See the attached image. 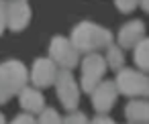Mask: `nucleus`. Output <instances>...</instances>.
Instances as JSON below:
<instances>
[{"label": "nucleus", "instance_id": "1a4fd4ad", "mask_svg": "<svg viewBox=\"0 0 149 124\" xmlns=\"http://www.w3.org/2000/svg\"><path fill=\"white\" fill-rule=\"evenodd\" d=\"M143 39H145V25H143V21H139V19L129 21V23L123 25L120 31H118V45H120L123 49H135Z\"/></svg>", "mask_w": 149, "mask_h": 124}, {"label": "nucleus", "instance_id": "dca6fc26", "mask_svg": "<svg viewBox=\"0 0 149 124\" xmlns=\"http://www.w3.org/2000/svg\"><path fill=\"white\" fill-rule=\"evenodd\" d=\"M63 124H90L88 122V118H86V114H82V112H70L65 118H63Z\"/></svg>", "mask_w": 149, "mask_h": 124}, {"label": "nucleus", "instance_id": "2eb2a0df", "mask_svg": "<svg viewBox=\"0 0 149 124\" xmlns=\"http://www.w3.org/2000/svg\"><path fill=\"white\" fill-rule=\"evenodd\" d=\"M39 124H63V120L53 108H45L39 116Z\"/></svg>", "mask_w": 149, "mask_h": 124}, {"label": "nucleus", "instance_id": "20e7f679", "mask_svg": "<svg viewBox=\"0 0 149 124\" xmlns=\"http://www.w3.org/2000/svg\"><path fill=\"white\" fill-rule=\"evenodd\" d=\"M106 69H108L106 57H100L98 53L86 55L84 61H82V90L92 94L102 83V77H104Z\"/></svg>", "mask_w": 149, "mask_h": 124}, {"label": "nucleus", "instance_id": "aec40b11", "mask_svg": "<svg viewBox=\"0 0 149 124\" xmlns=\"http://www.w3.org/2000/svg\"><path fill=\"white\" fill-rule=\"evenodd\" d=\"M90 124H116V122H114L112 118H108L106 114H100V116H96Z\"/></svg>", "mask_w": 149, "mask_h": 124}, {"label": "nucleus", "instance_id": "4be33fe9", "mask_svg": "<svg viewBox=\"0 0 149 124\" xmlns=\"http://www.w3.org/2000/svg\"><path fill=\"white\" fill-rule=\"evenodd\" d=\"M0 124H6V120H4V116H2V112H0Z\"/></svg>", "mask_w": 149, "mask_h": 124}, {"label": "nucleus", "instance_id": "9d476101", "mask_svg": "<svg viewBox=\"0 0 149 124\" xmlns=\"http://www.w3.org/2000/svg\"><path fill=\"white\" fill-rule=\"evenodd\" d=\"M31 21V6L25 0H17V2H8L6 10V25L10 31H23Z\"/></svg>", "mask_w": 149, "mask_h": 124}, {"label": "nucleus", "instance_id": "6e6552de", "mask_svg": "<svg viewBox=\"0 0 149 124\" xmlns=\"http://www.w3.org/2000/svg\"><path fill=\"white\" fill-rule=\"evenodd\" d=\"M118 94H120V92H118V87H116V81L106 79V81H102V83L92 92V106L96 108V112L104 114V112H108V110L114 106Z\"/></svg>", "mask_w": 149, "mask_h": 124}, {"label": "nucleus", "instance_id": "7ed1b4c3", "mask_svg": "<svg viewBox=\"0 0 149 124\" xmlns=\"http://www.w3.org/2000/svg\"><path fill=\"white\" fill-rule=\"evenodd\" d=\"M114 81L123 96H129V98L149 96V77L141 69H120Z\"/></svg>", "mask_w": 149, "mask_h": 124}, {"label": "nucleus", "instance_id": "f8f14e48", "mask_svg": "<svg viewBox=\"0 0 149 124\" xmlns=\"http://www.w3.org/2000/svg\"><path fill=\"white\" fill-rule=\"evenodd\" d=\"M19 100H21V106L29 112V114H37V112H43L45 110V100H43V94L35 87H25L21 94H19Z\"/></svg>", "mask_w": 149, "mask_h": 124}, {"label": "nucleus", "instance_id": "9b49d317", "mask_svg": "<svg viewBox=\"0 0 149 124\" xmlns=\"http://www.w3.org/2000/svg\"><path fill=\"white\" fill-rule=\"evenodd\" d=\"M125 116L131 124H147L149 122V100L147 98H133L125 106Z\"/></svg>", "mask_w": 149, "mask_h": 124}, {"label": "nucleus", "instance_id": "39448f33", "mask_svg": "<svg viewBox=\"0 0 149 124\" xmlns=\"http://www.w3.org/2000/svg\"><path fill=\"white\" fill-rule=\"evenodd\" d=\"M49 57L61 67V69H74L80 61V51L72 43V39L65 37H53L49 43Z\"/></svg>", "mask_w": 149, "mask_h": 124}, {"label": "nucleus", "instance_id": "ddd939ff", "mask_svg": "<svg viewBox=\"0 0 149 124\" xmlns=\"http://www.w3.org/2000/svg\"><path fill=\"white\" fill-rule=\"evenodd\" d=\"M106 63H108V67L114 69V71L125 69V67H123V63H125V53H123V47H120V45H110V47L106 49Z\"/></svg>", "mask_w": 149, "mask_h": 124}, {"label": "nucleus", "instance_id": "412c9836", "mask_svg": "<svg viewBox=\"0 0 149 124\" xmlns=\"http://www.w3.org/2000/svg\"><path fill=\"white\" fill-rule=\"evenodd\" d=\"M141 6H143L145 12H149V0H141Z\"/></svg>", "mask_w": 149, "mask_h": 124}, {"label": "nucleus", "instance_id": "0eeeda50", "mask_svg": "<svg viewBox=\"0 0 149 124\" xmlns=\"http://www.w3.org/2000/svg\"><path fill=\"white\" fill-rule=\"evenodd\" d=\"M57 75H59V69H57V63L51 57H39L33 63L31 81L37 87H49V85H53L57 81Z\"/></svg>", "mask_w": 149, "mask_h": 124}, {"label": "nucleus", "instance_id": "a211bd4d", "mask_svg": "<svg viewBox=\"0 0 149 124\" xmlns=\"http://www.w3.org/2000/svg\"><path fill=\"white\" fill-rule=\"evenodd\" d=\"M6 10H8V2L6 0H0V35H2L4 29L8 27L6 25Z\"/></svg>", "mask_w": 149, "mask_h": 124}, {"label": "nucleus", "instance_id": "423d86ee", "mask_svg": "<svg viewBox=\"0 0 149 124\" xmlns=\"http://www.w3.org/2000/svg\"><path fill=\"white\" fill-rule=\"evenodd\" d=\"M55 90H57V98H59L61 106L65 110L74 112L78 108V102H80V87L72 75V69H59Z\"/></svg>", "mask_w": 149, "mask_h": 124}, {"label": "nucleus", "instance_id": "f3484780", "mask_svg": "<svg viewBox=\"0 0 149 124\" xmlns=\"http://www.w3.org/2000/svg\"><path fill=\"white\" fill-rule=\"evenodd\" d=\"M114 4L120 12H133L141 4V0H114Z\"/></svg>", "mask_w": 149, "mask_h": 124}, {"label": "nucleus", "instance_id": "6ab92c4d", "mask_svg": "<svg viewBox=\"0 0 149 124\" xmlns=\"http://www.w3.org/2000/svg\"><path fill=\"white\" fill-rule=\"evenodd\" d=\"M10 124H39V120H35V118H33V114L25 112V114H19Z\"/></svg>", "mask_w": 149, "mask_h": 124}, {"label": "nucleus", "instance_id": "f257e3e1", "mask_svg": "<svg viewBox=\"0 0 149 124\" xmlns=\"http://www.w3.org/2000/svg\"><path fill=\"white\" fill-rule=\"evenodd\" d=\"M72 43L76 45V49L80 53H96L100 49H108L112 45V35L108 29L96 25V23H90V21H84L80 25L74 27L72 31Z\"/></svg>", "mask_w": 149, "mask_h": 124}, {"label": "nucleus", "instance_id": "f03ea898", "mask_svg": "<svg viewBox=\"0 0 149 124\" xmlns=\"http://www.w3.org/2000/svg\"><path fill=\"white\" fill-rule=\"evenodd\" d=\"M29 79V69L25 63L10 59L0 63V104H6L13 96L21 94L27 87Z\"/></svg>", "mask_w": 149, "mask_h": 124}, {"label": "nucleus", "instance_id": "4468645a", "mask_svg": "<svg viewBox=\"0 0 149 124\" xmlns=\"http://www.w3.org/2000/svg\"><path fill=\"white\" fill-rule=\"evenodd\" d=\"M135 63L141 71H149V39L145 37L137 47H135Z\"/></svg>", "mask_w": 149, "mask_h": 124}, {"label": "nucleus", "instance_id": "5701e85b", "mask_svg": "<svg viewBox=\"0 0 149 124\" xmlns=\"http://www.w3.org/2000/svg\"><path fill=\"white\" fill-rule=\"evenodd\" d=\"M10 2H17V0H10Z\"/></svg>", "mask_w": 149, "mask_h": 124}]
</instances>
